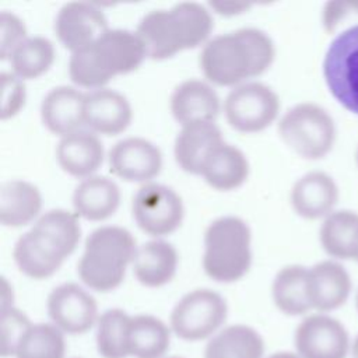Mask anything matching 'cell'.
I'll list each match as a JSON object with an SVG mask.
<instances>
[{
    "instance_id": "obj_1",
    "label": "cell",
    "mask_w": 358,
    "mask_h": 358,
    "mask_svg": "<svg viewBox=\"0 0 358 358\" xmlns=\"http://www.w3.org/2000/svg\"><path fill=\"white\" fill-rule=\"evenodd\" d=\"M271 38L257 28H241L210 39L200 52L206 78L217 85H241L266 71L274 60Z\"/></svg>"
},
{
    "instance_id": "obj_2",
    "label": "cell",
    "mask_w": 358,
    "mask_h": 358,
    "mask_svg": "<svg viewBox=\"0 0 358 358\" xmlns=\"http://www.w3.org/2000/svg\"><path fill=\"white\" fill-rule=\"evenodd\" d=\"M213 29L210 11L194 1L175 4L169 10H152L145 14L136 34L151 59H166L175 53L203 43Z\"/></svg>"
},
{
    "instance_id": "obj_3",
    "label": "cell",
    "mask_w": 358,
    "mask_h": 358,
    "mask_svg": "<svg viewBox=\"0 0 358 358\" xmlns=\"http://www.w3.org/2000/svg\"><path fill=\"white\" fill-rule=\"evenodd\" d=\"M145 56V48L136 32L108 29L91 45L71 53L69 74L77 85L98 90L115 76L136 70Z\"/></svg>"
},
{
    "instance_id": "obj_4",
    "label": "cell",
    "mask_w": 358,
    "mask_h": 358,
    "mask_svg": "<svg viewBox=\"0 0 358 358\" xmlns=\"http://www.w3.org/2000/svg\"><path fill=\"white\" fill-rule=\"evenodd\" d=\"M137 252L133 235L115 225L99 227L87 241L77 271L81 281L91 289L108 292L120 285L126 267L133 263Z\"/></svg>"
},
{
    "instance_id": "obj_5",
    "label": "cell",
    "mask_w": 358,
    "mask_h": 358,
    "mask_svg": "<svg viewBox=\"0 0 358 358\" xmlns=\"http://www.w3.org/2000/svg\"><path fill=\"white\" fill-rule=\"evenodd\" d=\"M250 263L248 224L232 215L214 220L204 234L203 267L206 274L218 282H234L248 273Z\"/></svg>"
},
{
    "instance_id": "obj_6",
    "label": "cell",
    "mask_w": 358,
    "mask_h": 358,
    "mask_svg": "<svg viewBox=\"0 0 358 358\" xmlns=\"http://www.w3.org/2000/svg\"><path fill=\"white\" fill-rule=\"evenodd\" d=\"M285 144L306 159L323 158L334 145L336 123L320 105L301 102L289 108L278 122Z\"/></svg>"
},
{
    "instance_id": "obj_7",
    "label": "cell",
    "mask_w": 358,
    "mask_h": 358,
    "mask_svg": "<svg viewBox=\"0 0 358 358\" xmlns=\"http://www.w3.org/2000/svg\"><path fill=\"white\" fill-rule=\"evenodd\" d=\"M323 76L334 99L358 116V24L343 29L330 42Z\"/></svg>"
},
{
    "instance_id": "obj_8",
    "label": "cell",
    "mask_w": 358,
    "mask_h": 358,
    "mask_svg": "<svg viewBox=\"0 0 358 358\" xmlns=\"http://www.w3.org/2000/svg\"><path fill=\"white\" fill-rule=\"evenodd\" d=\"M227 313V302L218 292L194 289L183 295L172 309L171 329L185 341H200L222 326Z\"/></svg>"
},
{
    "instance_id": "obj_9",
    "label": "cell",
    "mask_w": 358,
    "mask_h": 358,
    "mask_svg": "<svg viewBox=\"0 0 358 358\" xmlns=\"http://www.w3.org/2000/svg\"><path fill=\"white\" fill-rule=\"evenodd\" d=\"M280 110L278 95L266 84L252 81L234 87L224 101L228 123L245 133L266 129Z\"/></svg>"
},
{
    "instance_id": "obj_10",
    "label": "cell",
    "mask_w": 358,
    "mask_h": 358,
    "mask_svg": "<svg viewBox=\"0 0 358 358\" xmlns=\"http://www.w3.org/2000/svg\"><path fill=\"white\" fill-rule=\"evenodd\" d=\"M131 211L144 232L151 236H164L180 225L185 208L173 189L159 183H145L133 196Z\"/></svg>"
},
{
    "instance_id": "obj_11",
    "label": "cell",
    "mask_w": 358,
    "mask_h": 358,
    "mask_svg": "<svg viewBox=\"0 0 358 358\" xmlns=\"http://www.w3.org/2000/svg\"><path fill=\"white\" fill-rule=\"evenodd\" d=\"M295 347L301 358H345L350 338L341 322L326 313H315L298 324Z\"/></svg>"
},
{
    "instance_id": "obj_12",
    "label": "cell",
    "mask_w": 358,
    "mask_h": 358,
    "mask_svg": "<svg viewBox=\"0 0 358 358\" xmlns=\"http://www.w3.org/2000/svg\"><path fill=\"white\" fill-rule=\"evenodd\" d=\"M48 315L52 324L67 334L87 333L99 319L94 296L74 282L52 289L48 296Z\"/></svg>"
},
{
    "instance_id": "obj_13",
    "label": "cell",
    "mask_w": 358,
    "mask_h": 358,
    "mask_svg": "<svg viewBox=\"0 0 358 358\" xmlns=\"http://www.w3.org/2000/svg\"><path fill=\"white\" fill-rule=\"evenodd\" d=\"M27 234L48 259L62 266L63 260L76 249L81 228L76 213L55 208L42 214Z\"/></svg>"
},
{
    "instance_id": "obj_14",
    "label": "cell",
    "mask_w": 358,
    "mask_h": 358,
    "mask_svg": "<svg viewBox=\"0 0 358 358\" xmlns=\"http://www.w3.org/2000/svg\"><path fill=\"white\" fill-rule=\"evenodd\" d=\"M103 11L92 3L70 1L64 4L55 21V32L71 53L91 45L108 31Z\"/></svg>"
},
{
    "instance_id": "obj_15",
    "label": "cell",
    "mask_w": 358,
    "mask_h": 358,
    "mask_svg": "<svg viewBox=\"0 0 358 358\" xmlns=\"http://www.w3.org/2000/svg\"><path fill=\"white\" fill-rule=\"evenodd\" d=\"M110 172L129 182H145L162 168V154L151 141L129 137L117 141L109 151Z\"/></svg>"
},
{
    "instance_id": "obj_16",
    "label": "cell",
    "mask_w": 358,
    "mask_h": 358,
    "mask_svg": "<svg viewBox=\"0 0 358 358\" xmlns=\"http://www.w3.org/2000/svg\"><path fill=\"white\" fill-rule=\"evenodd\" d=\"M351 277L334 260H323L308 268V295L312 309L322 313L341 308L351 292Z\"/></svg>"
},
{
    "instance_id": "obj_17",
    "label": "cell",
    "mask_w": 358,
    "mask_h": 358,
    "mask_svg": "<svg viewBox=\"0 0 358 358\" xmlns=\"http://www.w3.org/2000/svg\"><path fill=\"white\" fill-rule=\"evenodd\" d=\"M338 186L326 172L312 171L301 176L291 189L295 213L306 220L326 218L338 201Z\"/></svg>"
},
{
    "instance_id": "obj_18",
    "label": "cell",
    "mask_w": 358,
    "mask_h": 358,
    "mask_svg": "<svg viewBox=\"0 0 358 358\" xmlns=\"http://www.w3.org/2000/svg\"><path fill=\"white\" fill-rule=\"evenodd\" d=\"M131 106L127 98L110 88H98L85 94L84 124L92 131L113 136L130 124Z\"/></svg>"
},
{
    "instance_id": "obj_19",
    "label": "cell",
    "mask_w": 358,
    "mask_h": 358,
    "mask_svg": "<svg viewBox=\"0 0 358 358\" xmlns=\"http://www.w3.org/2000/svg\"><path fill=\"white\" fill-rule=\"evenodd\" d=\"M85 94L67 85L52 88L41 103L43 124L55 134L67 136L84 124Z\"/></svg>"
},
{
    "instance_id": "obj_20",
    "label": "cell",
    "mask_w": 358,
    "mask_h": 358,
    "mask_svg": "<svg viewBox=\"0 0 358 358\" xmlns=\"http://www.w3.org/2000/svg\"><path fill=\"white\" fill-rule=\"evenodd\" d=\"M171 110L182 126L193 122H214L220 112V98L210 84L186 80L173 90Z\"/></svg>"
},
{
    "instance_id": "obj_21",
    "label": "cell",
    "mask_w": 358,
    "mask_h": 358,
    "mask_svg": "<svg viewBox=\"0 0 358 358\" xmlns=\"http://www.w3.org/2000/svg\"><path fill=\"white\" fill-rule=\"evenodd\" d=\"M56 157L63 171L87 179L101 166L103 145L94 131L80 129L60 138Z\"/></svg>"
},
{
    "instance_id": "obj_22",
    "label": "cell",
    "mask_w": 358,
    "mask_h": 358,
    "mask_svg": "<svg viewBox=\"0 0 358 358\" xmlns=\"http://www.w3.org/2000/svg\"><path fill=\"white\" fill-rule=\"evenodd\" d=\"M221 143V130L214 122H193L185 124L175 140V159L183 171L201 173L207 154Z\"/></svg>"
},
{
    "instance_id": "obj_23",
    "label": "cell",
    "mask_w": 358,
    "mask_h": 358,
    "mask_svg": "<svg viewBox=\"0 0 358 358\" xmlns=\"http://www.w3.org/2000/svg\"><path fill=\"white\" fill-rule=\"evenodd\" d=\"M120 203L119 186L106 176L83 179L73 193V207L77 217L102 221L110 217Z\"/></svg>"
},
{
    "instance_id": "obj_24",
    "label": "cell",
    "mask_w": 358,
    "mask_h": 358,
    "mask_svg": "<svg viewBox=\"0 0 358 358\" xmlns=\"http://www.w3.org/2000/svg\"><path fill=\"white\" fill-rule=\"evenodd\" d=\"M248 173L249 164L245 154L235 145L222 141L207 154L200 175L211 187L231 190L239 187Z\"/></svg>"
},
{
    "instance_id": "obj_25",
    "label": "cell",
    "mask_w": 358,
    "mask_h": 358,
    "mask_svg": "<svg viewBox=\"0 0 358 358\" xmlns=\"http://www.w3.org/2000/svg\"><path fill=\"white\" fill-rule=\"evenodd\" d=\"M131 264L136 278L143 285L161 287L175 275L178 252L165 241H150L137 248Z\"/></svg>"
},
{
    "instance_id": "obj_26",
    "label": "cell",
    "mask_w": 358,
    "mask_h": 358,
    "mask_svg": "<svg viewBox=\"0 0 358 358\" xmlns=\"http://www.w3.org/2000/svg\"><path fill=\"white\" fill-rule=\"evenodd\" d=\"M42 197L36 186L27 180H7L0 186V221L18 228L29 224L41 211Z\"/></svg>"
},
{
    "instance_id": "obj_27",
    "label": "cell",
    "mask_w": 358,
    "mask_h": 358,
    "mask_svg": "<svg viewBox=\"0 0 358 358\" xmlns=\"http://www.w3.org/2000/svg\"><path fill=\"white\" fill-rule=\"evenodd\" d=\"M171 344V330L151 315L130 316L127 329V352L133 358H161Z\"/></svg>"
},
{
    "instance_id": "obj_28",
    "label": "cell",
    "mask_w": 358,
    "mask_h": 358,
    "mask_svg": "<svg viewBox=\"0 0 358 358\" xmlns=\"http://www.w3.org/2000/svg\"><path fill=\"white\" fill-rule=\"evenodd\" d=\"M264 341L257 330L232 324L220 330L207 343L204 358H262Z\"/></svg>"
},
{
    "instance_id": "obj_29",
    "label": "cell",
    "mask_w": 358,
    "mask_h": 358,
    "mask_svg": "<svg viewBox=\"0 0 358 358\" xmlns=\"http://www.w3.org/2000/svg\"><path fill=\"white\" fill-rule=\"evenodd\" d=\"M319 238L324 252L334 259H352L358 243V213L334 210L320 227Z\"/></svg>"
},
{
    "instance_id": "obj_30",
    "label": "cell",
    "mask_w": 358,
    "mask_h": 358,
    "mask_svg": "<svg viewBox=\"0 0 358 358\" xmlns=\"http://www.w3.org/2000/svg\"><path fill=\"white\" fill-rule=\"evenodd\" d=\"M275 306L288 316H299L312 309L308 295V268L299 264L282 267L271 287Z\"/></svg>"
},
{
    "instance_id": "obj_31",
    "label": "cell",
    "mask_w": 358,
    "mask_h": 358,
    "mask_svg": "<svg viewBox=\"0 0 358 358\" xmlns=\"http://www.w3.org/2000/svg\"><path fill=\"white\" fill-rule=\"evenodd\" d=\"M55 60L53 43L45 36L24 39L11 53L13 73L21 80L35 78L43 74Z\"/></svg>"
},
{
    "instance_id": "obj_32",
    "label": "cell",
    "mask_w": 358,
    "mask_h": 358,
    "mask_svg": "<svg viewBox=\"0 0 358 358\" xmlns=\"http://www.w3.org/2000/svg\"><path fill=\"white\" fill-rule=\"evenodd\" d=\"M130 316L117 308L103 312L96 323V348L103 358H127Z\"/></svg>"
},
{
    "instance_id": "obj_33",
    "label": "cell",
    "mask_w": 358,
    "mask_h": 358,
    "mask_svg": "<svg viewBox=\"0 0 358 358\" xmlns=\"http://www.w3.org/2000/svg\"><path fill=\"white\" fill-rule=\"evenodd\" d=\"M64 333L50 323L32 324L21 338L15 358H64Z\"/></svg>"
},
{
    "instance_id": "obj_34",
    "label": "cell",
    "mask_w": 358,
    "mask_h": 358,
    "mask_svg": "<svg viewBox=\"0 0 358 358\" xmlns=\"http://www.w3.org/2000/svg\"><path fill=\"white\" fill-rule=\"evenodd\" d=\"M13 256L20 271L35 280L50 277L60 267L49 260L39 249H36L27 232L22 234L15 242Z\"/></svg>"
},
{
    "instance_id": "obj_35",
    "label": "cell",
    "mask_w": 358,
    "mask_h": 358,
    "mask_svg": "<svg viewBox=\"0 0 358 358\" xmlns=\"http://www.w3.org/2000/svg\"><path fill=\"white\" fill-rule=\"evenodd\" d=\"M32 326L24 312L17 308H8L0 313V355L11 357L15 355L17 347Z\"/></svg>"
},
{
    "instance_id": "obj_36",
    "label": "cell",
    "mask_w": 358,
    "mask_h": 358,
    "mask_svg": "<svg viewBox=\"0 0 358 358\" xmlns=\"http://www.w3.org/2000/svg\"><path fill=\"white\" fill-rule=\"evenodd\" d=\"M27 39V28L20 17L10 11L0 13V59H10L14 49Z\"/></svg>"
},
{
    "instance_id": "obj_37",
    "label": "cell",
    "mask_w": 358,
    "mask_h": 358,
    "mask_svg": "<svg viewBox=\"0 0 358 358\" xmlns=\"http://www.w3.org/2000/svg\"><path fill=\"white\" fill-rule=\"evenodd\" d=\"M1 81V119H8L20 112L25 102L24 81L14 73L3 71Z\"/></svg>"
},
{
    "instance_id": "obj_38",
    "label": "cell",
    "mask_w": 358,
    "mask_h": 358,
    "mask_svg": "<svg viewBox=\"0 0 358 358\" xmlns=\"http://www.w3.org/2000/svg\"><path fill=\"white\" fill-rule=\"evenodd\" d=\"M358 13V1H329L323 8V27L331 32L350 14Z\"/></svg>"
},
{
    "instance_id": "obj_39",
    "label": "cell",
    "mask_w": 358,
    "mask_h": 358,
    "mask_svg": "<svg viewBox=\"0 0 358 358\" xmlns=\"http://www.w3.org/2000/svg\"><path fill=\"white\" fill-rule=\"evenodd\" d=\"M250 6H252L250 3H245V1H211L210 3V7L215 10V13L224 14V15L241 14L248 8H250Z\"/></svg>"
},
{
    "instance_id": "obj_40",
    "label": "cell",
    "mask_w": 358,
    "mask_h": 358,
    "mask_svg": "<svg viewBox=\"0 0 358 358\" xmlns=\"http://www.w3.org/2000/svg\"><path fill=\"white\" fill-rule=\"evenodd\" d=\"M0 301H1V310L13 308V301H14L13 288L4 277H1V284H0Z\"/></svg>"
},
{
    "instance_id": "obj_41",
    "label": "cell",
    "mask_w": 358,
    "mask_h": 358,
    "mask_svg": "<svg viewBox=\"0 0 358 358\" xmlns=\"http://www.w3.org/2000/svg\"><path fill=\"white\" fill-rule=\"evenodd\" d=\"M268 358H301V357L298 354H294L289 351H280V352L271 354Z\"/></svg>"
},
{
    "instance_id": "obj_42",
    "label": "cell",
    "mask_w": 358,
    "mask_h": 358,
    "mask_svg": "<svg viewBox=\"0 0 358 358\" xmlns=\"http://www.w3.org/2000/svg\"><path fill=\"white\" fill-rule=\"evenodd\" d=\"M352 357H354V358H358V336L355 337L354 344H352Z\"/></svg>"
},
{
    "instance_id": "obj_43",
    "label": "cell",
    "mask_w": 358,
    "mask_h": 358,
    "mask_svg": "<svg viewBox=\"0 0 358 358\" xmlns=\"http://www.w3.org/2000/svg\"><path fill=\"white\" fill-rule=\"evenodd\" d=\"M354 260L358 262V243H357V248H355V255H354Z\"/></svg>"
},
{
    "instance_id": "obj_44",
    "label": "cell",
    "mask_w": 358,
    "mask_h": 358,
    "mask_svg": "<svg viewBox=\"0 0 358 358\" xmlns=\"http://www.w3.org/2000/svg\"><path fill=\"white\" fill-rule=\"evenodd\" d=\"M355 161H357V165H358V147H357V152H355Z\"/></svg>"
},
{
    "instance_id": "obj_45",
    "label": "cell",
    "mask_w": 358,
    "mask_h": 358,
    "mask_svg": "<svg viewBox=\"0 0 358 358\" xmlns=\"http://www.w3.org/2000/svg\"><path fill=\"white\" fill-rule=\"evenodd\" d=\"M355 303H357V309H358V291H357V296H355Z\"/></svg>"
},
{
    "instance_id": "obj_46",
    "label": "cell",
    "mask_w": 358,
    "mask_h": 358,
    "mask_svg": "<svg viewBox=\"0 0 358 358\" xmlns=\"http://www.w3.org/2000/svg\"><path fill=\"white\" fill-rule=\"evenodd\" d=\"M169 358H182V357H169Z\"/></svg>"
}]
</instances>
